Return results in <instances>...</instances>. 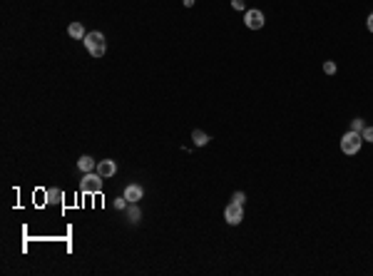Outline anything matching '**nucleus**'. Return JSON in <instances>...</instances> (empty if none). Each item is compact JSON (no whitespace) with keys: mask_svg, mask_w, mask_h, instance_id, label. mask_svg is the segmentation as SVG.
Listing matches in <instances>:
<instances>
[{"mask_svg":"<svg viewBox=\"0 0 373 276\" xmlns=\"http://www.w3.org/2000/svg\"><path fill=\"white\" fill-rule=\"evenodd\" d=\"M82 42H85L87 53H90L92 57H102L105 53H107V40H105V35H102L100 30H95V33H87Z\"/></svg>","mask_w":373,"mask_h":276,"instance_id":"1","label":"nucleus"},{"mask_svg":"<svg viewBox=\"0 0 373 276\" xmlns=\"http://www.w3.org/2000/svg\"><path fill=\"white\" fill-rule=\"evenodd\" d=\"M361 145H363V137H361V132H354V129H348L343 137H341V152L343 154H348V157H354L361 152Z\"/></svg>","mask_w":373,"mask_h":276,"instance_id":"2","label":"nucleus"},{"mask_svg":"<svg viewBox=\"0 0 373 276\" xmlns=\"http://www.w3.org/2000/svg\"><path fill=\"white\" fill-rule=\"evenodd\" d=\"M100 189H102V177L97 174V172H85V177L80 179V192L82 194H100Z\"/></svg>","mask_w":373,"mask_h":276,"instance_id":"3","label":"nucleus"},{"mask_svg":"<svg viewBox=\"0 0 373 276\" xmlns=\"http://www.w3.org/2000/svg\"><path fill=\"white\" fill-rule=\"evenodd\" d=\"M224 219H226V224H231V226L242 224V221H244V204L231 202L226 209H224Z\"/></svg>","mask_w":373,"mask_h":276,"instance_id":"4","label":"nucleus"},{"mask_svg":"<svg viewBox=\"0 0 373 276\" xmlns=\"http://www.w3.org/2000/svg\"><path fill=\"white\" fill-rule=\"evenodd\" d=\"M264 22H266V20H264V13L257 10V8L244 13V25H246L249 30H261V28H264Z\"/></svg>","mask_w":373,"mask_h":276,"instance_id":"5","label":"nucleus"},{"mask_svg":"<svg viewBox=\"0 0 373 276\" xmlns=\"http://www.w3.org/2000/svg\"><path fill=\"white\" fill-rule=\"evenodd\" d=\"M95 172H97L102 179H110V177L117 174V162H114V159H100L97 167H95Z\"/></svg>","mask_w":373,"mask_h":276,"instance_id":"6","label":"nucleus"},{"mask_svg":"<svg viewBox=\"0 0 373 276\" xmlns=\"http://www.w3.org/2000/svg\"><path fill=\"white\" fill-rule=\"evenodd\" d=\"M142 194H145V189L139 187V184H130V187H125V199L130 204H137L142 199Z\"/></svg>","mask_w":373,"mask_h":276,"instance_id":"7","label":"nucleus"},{"mask_svg":"<svg viewBox=\"0 0 373 276\" xmlns=\"http://www.w3.org/2000/svg\"><path fill=\"white\" fill-rule=\"evenodd\" d=\"M67 35L70 37H75V40H85V28H82V22H70L67 25Z\"/></svg>","mask_w":373,"mask_h":276,"instance_id":"8","label":"nucleus"},{"mask_svg":"<svg viewBox=\"0 0 373 276\" xmlns=\"http://www.w3.org/2000/svg\"><path fill=\"white\" fill-rule=\"evenodd\" d=\"M95 167H97V162H95L90 154H82V157L77 159V169H80V172H92Z\"/></svg>","mask_w":373,"mask_h":276,"instance_id":"9","label":"nucleus"},{"mask_svg":"<svg viewBox=\"0 0 373 276\" xmlns=\"http://www.w3.org/2000/svg\"><path fill=\"white\" fill-rule=\"evenodd\" d=\"M192 142H194L197 147H204V145H209V134H206L204 129H194V132H192Z\"/></svg>","mask_w":373,"mask_h":276,"instance_id":"10","label":"nucleus"},{"mask_svg":"<svg viewBox=\"0 0 373 276\" xmlns=\"http://www.w3.org/2000/svg\"><path fill=\"white\" fill-rule=\"evenodd\" d=\"M336 70H338V67H336V62H331V60H326V62H323V73H326V75H336Z\"/></svg>","mask_w":373,"mask_h":276,"instance_id":"11","label":"nucleus"},{"mask_svg":"<svg viewBox=\"0 0 373 276\" xmlns=\"http://www.w3.org/2000/svg\"><path fill=\"white\" fill-rule=\"evenodd\" d=\"M361 137H363V142H373V127H363V132H361Z\"/></svg>","mask_w":373,"mask_h":276,"instance_id":"12","label":"nucleus"},{"mask_svg":"<svg viewBox=\"0 0 373 276\" xmlns=\"http://www.w3.org/2000/svg\"><path fill=\"white\" fill-rule=\"evenodd\" d=\"M363 127H366L363 120H351V129H354V132H363Z\"/></svg>","mask_w":373,"mask_h":276,"instance_id":"13","label":"nucleus"},{"mask_svg":"<svg viewBox=\"0 0 373 276\" xmlns=\"http://www.w3.org/2000/svg\"><path fill=\"white\" fill-rule=\"evenodd\" d=\"M130 221H139V209H137V204L130 206Z\"/></svg>","mask_w":373,"mask_h":276,"instance_id":"14","label":"nucleus"},{"mask_svg":"<svg viewBox=\"0 0 373 276\" xmlns=\"http://www.w3.org/2000/svg\"><path fill=\"white\" fill-rule=\"evenodd\" d=\"M231 202L244 204V202H246V194H244V192H234V197H231Z\"/></svg>","mask_w":373,"mask_h":276,"instance_id":"15","label":"nucleus"},{"mask_svg":"<svg viewBox=\"0 0 373 276\" xmlns=\"http://www.w3.org/2000/svg\"><path fill=\"white\" fill-rule=\"evenodd\" d=\"M127 199H125V194H122V197H120V199H114V209H125V206H127Z\"/></svg>","mask_w":373,"mask_h":276,"instance_id":"16","label":"nucleus"},{"mask_svg":"<svg viewBox=\"0 0 373 276\" xmlns=\"http://www.w3.org/2000/svg\"><path fill=\"white\" fill-rule=\"evenodd\" d=\"M57 197H60V192H53V189L48 192V202H60Z\"/></svg>","mask_w":373,"mask_h":276,"instance_id":"17","label":"nucleus"},{"mask_svg":"<svg viewBox=\"0 0 373 276\" xmlns=\"http://www.w3.org/2000/svg\"><path fill=\"white\" fill-rule=\"evenodd\" d=\"M231 8H237V10H244V0H231Z\"/></svg>","mask_w":373,"mask_h":276,"instance_id":"18","label":"nucleus"},{"mask_svg":"<svg viewBox=\"0 0 373 276\" xmlns=\"http://www.w3.org/2000/svg\"><path fill=\"white\" fill-rule=\"evenodd\" d=\"M366 28H368V30H371V33H373V13H371V15H368V20H366Z\"/></svg>","mask_w":373,"mask_h":276,"instance_id":"19","label":"nucleus"}]
</instances>
